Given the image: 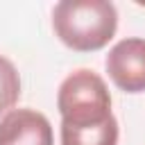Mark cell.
Returning a JSON list of instances; mask_svg holds the SVG:
<instances>
[{"label": "cell", "instance_id": "6da1fadb", "mask_svg": "<svg viewBox=\"0 0 145 145\" xmlns=\"http://www.w3.org/2000/svg\"><path fill=\"white\" fill-rule=\"evenodd\" d=\"M59 41L75 52L102 50L118 29V11L109 0H61L52 9Z\"/></svg>", "mask_w": 145, "mask_h": 145}, {"label": "cell", "instance_id": "7a4b0ae2", "mask_svg": "<svg viewBox=\"0 0 145 145\" xmlns=\"http://www.w3.org/2000/svg\"><path fill=\"white\" fill-rule=\"evenodd\" d=\"M57 109L63 129H93L113 120L109 88L104 79L88 68L70 72L61 82Z\"/></svg>", "mask_w": 145, "mask_h": 145}, {"label": "cell", "instance_id": "3957f363", "mask_svg": "<svg viewBox=\"0 0 145 145\" xmlns=\"http://www.w3.org/2000/svg\"><path fill=\"white\" fill-rule=\"evenodd\" d=\"M106 72L125 93L145 91V39H122L106 54Z\"/></svg>", "mask_w": 145, "mask_h": 145}, {"label": "cell", "instance_id": "277c9868", "mask_svg": "<svg viewBox=\"0 0 145 145\" xmlns=\"http://www.w3.org/2000/svg\"><path fill=\"white\" fill-rule=\"evenodd\" d=\"M0 145H54L52 125L34 109H11L0 120Z\"/></svg>", "mask_w": 145, "mask_h": 145}, {"label": "cell", "instance_id": "5b68a950", "mask_svg": "<svg viewBox=\"0 0 145 145\" xmlns=\"http://www.w3.org/2000/svg\"><path fill=\"white\" fill-rule=\"evenodd\" d=\"M61 145H118V120L93 129H63Z\"/></svg>", "mask_w": 145, "mask_h": 145}, {"label": "cell", "instance_id": "8992f818", "mask_svg": "<svg viewBox=\"0 0 145 145\" xmlns=\"http://www.w3.org/2000/svg\"><path fill=\"white\" fill-rule=\"evenodd\" d=\"M20 97V75L16 66L0 54V116L9 113Z\"/></svg>", "mask_w": 145, "mask_h": 145}]
</instances>
